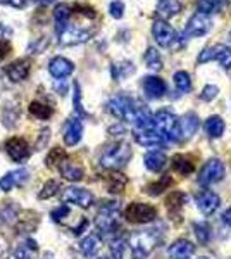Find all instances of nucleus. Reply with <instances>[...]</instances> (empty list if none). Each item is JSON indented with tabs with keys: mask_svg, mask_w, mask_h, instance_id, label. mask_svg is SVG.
Segmentation results:
<instances>
[{
	"mask_svg": "<svg viewBox=\"0 0 231 259\" xmlns=\"http://www.w3.org/2000/svg\"><path fill=\"white\" fill-rule=\"evenodd\" d=\"M154 128L162 137L164 144H174L179 139V128H178V118L171 109H159L152 118Z\"/></svg>",
	"mask_w": 231,
	"mask_h": 259,
	"instance_id": "1",
	"label": "nucleus"
},
{
	"mask_svg": "<svg viewBox=\"0 0 231 259\" xmlns=\"http://www.w3.org/2000/svg\"><path fill=\"white\" fill-rule=\"evenodd\" d=\"M129 159H131V147L126 142H116V144L106 147V150L102 152V156H100V166L106 169L116 171L128 164Z\"/></svg>",
	"mask_w": 231,
	"mask_h": 259,
	"instance_id": "2",
	"label": "nucleus"
},
{
	"mask_svg": "<svg viewBox=\"0 0 231 259\" xmlns=\"http://www.w3.org/2000/svg\"><path fill=\"white\" fill-rule=\"evenodd\" d=\"M129 249H131V256L135 259H145L159 244V233L155 230H147L131 235L129 239Z\"/></svg>",
	"mask_w": 231,
	"mask_h": 259,
	"instance_id": "3",
	"label": "nucleus"
},
{
	"mask_svg": "<svg viewBox=\"0 0 231 259\" xmlns=\"http://www.w3.org/2000/svg\"><path fill=\"white\" fill-rule=\"evenodd\" d=\"M107 109L111 112L112 116H116L117 119H123V121H135L136 118V111H138V106L135 104V100L128 95H116L109 100L107 104Z\"/></svg>",
	"mask_w": 231,
	"mask_h": 259,
	"instance_id": "4",
	"label": "nucleus"
},
{
	"mask_svg": "<svg viewBox=\"0 0 231 259\" xmlns=\"http://www.w3.org/2000/svg\"><path fill=\"white\" fill-rule=\"evenodd\" d=\"M91 35H94V30H88V28H83L79 24H66L64 30L59 33V41L62 45H78L83 44V41L90 40Z\"/></svg>",
	"mask_w": 231,
	"mask_h": 259,
	"instance_id": "5",
	"label": "nucleus"
},
{
	"mask_svg": "<svg viewBox=\"0 0 231 259\" xmlns=\"http://www.w3.org/2000/svg\"><path fill=\"white\" fill-rule=\"evenodd\" d=\"M124 216L129 223H149L157 218V209L149 204H142V202H133L126 207Z\"/></svg>",
	"mask_w": 231,
	"mask_h": 259,
	"instance_id": "6",
	"label": "nucleus"
},
{
	"mask_svg": "<svg viewBox=\"0 0 231 259\" xmlns=\"http://www.w3.org/2000/svg\"><path fill=\"white\" fill-rule=\"evenodd\" d=\"M224 178V164L219 159H211L205 162V166L199 173L200 185H212Z\"/></svg>",
	"mask_w": 231,
	"mask_h": 259,
	"instance_id": "7",
	"label": "nucleus"
},
{
	"mask_svg": "<svg viewBox=\"0 0 231 259\" xmlns=\"http://www.w3.org/2000/svg\"><path fill=\"white\" fill-rule=\"evenodd\" d=\"M212 28V21L207 14H193L190 19H188V24L184 28L183 35L184 36H204L205 33H209Z\"/></svg>",
	"mask_w": 231,
	"mask_h": 259,
	"instance_id": "8",
	"label": "nucleus"
},
{
	"mask_svg": "<svg viewBox=\"0 0 231 259\" xmlns=\"http://www.w3.org/2000/svg\"><path fill=\"white\" fill-rule=\"evenodd\" d=\"M4 147H6V152L9 154L11 159L16 162H23L31 156V149H29L28 142L24 139H19V137H12V139H9Z\"/></svg>",
	"mask_w": 231,
	"mask_h": 259,
	"instance_id": "9",
	"label": "nucleus"
},
{
	"mask_svg": "<svg viewBox=\"0 0 231 259\" xmlns=\"http://www.w3.org/2000/svg\"><path fill=\"white\" fill-rule=\"evenodd\" d=\"M152 35H154V40L157 41V45H161V47H166V49L167 47H173V44H174V40H176L174 30L164 19L154 21Z\"/></svg>",
	"mask_w": 231,
	"mask_h": 259,
	"instance_id": "10",
	"label": "nucleus"
},
{
	"mask_svg": "<svg viewBox=\"0 0 231 259\" xmlns=\"http://www.w3.org/2000/svg\"><path fill=\"white\" fill-rule=\"evenodd\" d=\"M62 200L69 204H76L79 207H90L94 204V195L90 190L86 189H79V187H69L62 192Z\"/></svg>",
	"mask_w": 231,
	"mask_h": 259,
	"instance_id": "11",
	"label": "nucleus"
},
{
	"mask_svg": "<svg viewBox=\"0 0 231 259\" xmlns=\"http://www.w3.org/2000/svg\"><path fill=\"white\" fill-rule=\"evenodd\" d=\"M29 180V171L21 168V169H16V171H11L7 173L6 177L0 178V190L4 192H11L14 187H23Z\"/></svg>",
	"mask_w": 231,
	"mask_h": 259,
	"instance_id": "12",
	"label": "nucleus"
},
{
	"mask_svg": "<svg viewBox=\"0 0 231 259\" xmlns=\"http://www.w3.org/2000/svg\"><path fill=\"white\" fill-rule=\"evenodd\" d=\"M135 140L144 147H161L164 145L162 137L159 135V132L152 128H135Z\"/></svg>",
	"mask_w": 231,
	"mask_h": 259,
	"instance_id": "13",
	"label": "nucleus"
},
{
	"mask_svg": "<svg viewBox=\"0 0 231 259\" xmlns=\"http://www.w3.org/2000/svg\"><path fill=\"white\" fill-rule=\"evenodd\" d=\"M221 206V199L212 190H202L197 194V207L204 212V214H212Z\"/></svg>",
	"mask_w": 231,
	"mask_h": 259,
	"instance_id": "14",
	"label": "nucleus"
},
{
	"mask_svg": "<svg viewBox=\"0 0 231 259\" xmlns=\"http://www.w3.org/2000/svg\"><path fill=\"white\" fill-rule=\"evenodd\" d=\"M200 126V119L195 112H187L181 119H178V128H179V139L188 140L197 133V130Z\"/></svg>",
	"mask_w": 231,
	"mask_h": 259,
	"instance_id": "15",
	"label": "nucleus"
},
{
	"mask_svg": "<svg viewBox=\"0 0 231 259\" xmlns=\"http://www.w3.org/2000/svg\"><path fill=\"white\" fill-rule=\"evenodd\" d=\"M142 89H144L149 99H161L167 92V85L159 76H145L144 81H142Z\"/></svg>",
	"mask_w": 231,
	"mask_h": 259,
	"instance_id": "16",
	"label": "nucleus"
},
{
	"mask_svg": "<svg viewBox=\"0 0 231 259\" xmlns=\"http://www.w3.org/2000/svg\"><path fill=\"white\" fill-rule=\"evenodd\" d=\"M29 69H31V62L28 59H18L14 62H11L9 66L6 68V74L9 76L11 81H23L28 78Z\"/></svg>",
	"mask_w": 231,
	"mask_h": 259,
	"instance_id": "17",
	"label": "nucleus"
},
{
	"mask_svg": "<svg viewBox=\"0 0 231 259\" xmlns=\"http://www.w3.org/2000/svg\"><path fill=\"white\" fill-rule=\"evenodd\" d=\"M74 71V64L66 57H54L52 61L49 62V73L52 74L57 80H62V78H68L71 73Z\"/></svg>",
	"mask_w": 231,
	"mask_h": 259,
	"instance_id": "18",
	"label": "nucleus"
},
{
	"mask_svg": "<svg viewBox=\"0 0 231 259\" xmlns=\"http://www.w3.org/2000/svg\"><path fill=\"white\" fill-rule=\"evenodd\" d=\"M193 252H195V245L184 239L176 240L174 244H171L169 249H167V256L171 259H188Z\"/></svg>",
	"mask_w": 231,
	"mask_h": 259,
	"instance_id": "19",
	"label": "nucleus"
},
{
	"mask_svg": "<svg viewBox=\"0 0 231 259\" xmlns=\"http://www.w3.org/2000/svg\"><path fill=\"white\" fill-rule=\"evenodd\" d=\"M81 135H83V123L79 121L78 118H73L68 121L66 124V130H64V142L66 145L73 147L76 145L79 140H81Z\"/></svg>",
	"mask_w": 231,
	"mask_h": 259,
	"instance_id": "20",
	"label": "nucleus"
},
{
	"mask_svg": "<svg viewBox=\"0 0 231 259\" xmlns=\"http://www.w3.org/2000/svg\"><path fill=\"white\" fill-rule=\"evenodd\" d=\"M57 168L61 171L62 177L66 180H69V182H79V180L83 178V175H85V171H83L81 166H78L76 162H71L69 159L62 161Z\"/></svg>",
	"mask_w": 231,
	"mask_h": 259,
	"instance_id": "21",
	"label": "nucleus"
},
{
	"mask_svg": "<svg viewBox=\"0 0 231 259\" xmlns=\"http://www.w3.org/2000/svg\"><path fill=\"white\" fill-rule=\"evenodd\" d=\"M145 166L149 168L150 171H154V173H159V171H162L166 168L167 164V157L166 154L161 152V150H152V152H149L145 156Z\"/></svg>",
	"mask_w": 231,
	"mask_h": 259,
	"instance_id": "22",
	"label": "nucleus"
},
{
	"mask_svg": "<svg viewBox=\"0 0 231 259\" xmlns=\"http://www.w3.org/2000/svg\"><path fill=\"white\" fill-rule=\"evenodd\" d=\"M71 14H73V7L69 4H59V6H56V9H54V19H56L57 33L64 30V26L69 23Z\"/></svg>",
	"mask_w": 231,
	"mask_h": 259,
	"instance_id": "23",
	"label": "nucleus"
},
{
	"mask_svg": "<svg viewBox=\"0 0 231 259\" xmlns=\"http://www.w3.org/2000/svg\"><path fill=\"white\" fill-rule=\"evenodd\" d=\"M181 11V2L179 0H161V4L157 6V16L162 19L173 18Z\"/></svg>",
	"mask_w": 231,
	"mask_h": 259,
	"instance_id": "24",
	"label": "nucleus"
},
{
	"mask_svg": "<svg viewBox=\"0 0 231 259\" xmlns=\"http://www.w3.org/2000/svg\"><path fill=\"white\" fill-rule=\"evenodd\" d=\"M224 121H222L221 116H211L207 121H205V132L211 139H219V137L224 133Z\"/></svg>",
	"mask_w": 231,
	"mask_h": 259,
	"instance_id": "25",
	"label": "nucleus"
},
{
	"mask_svg": "<svg viewBox=\"0 0 231 259\" xmlns=\"http://www.w3.org/2000/svg\"><path fill=\"white\" fill-rule=\"evenodd\" d=\"M111 254H112V259H129V256H131V249H129L128 240H124V239L112 240Z\"/></svg>",
	"mask_w": 231,
	"mask_h": 259,
	"instance_id": "26",
	"label": "nucleus"
},
{
	"mask_svg": "<svg viewBox=\"0 0 231 259\" xmlns=\"http://www.w3.org/2000/svg\"><path fill=\"white\" fill-rule=\"evenodd\" d=\"M38 252V245H36L35 240H26L23 244H19L14 250L16 259H33V256Z\"/></svg>",
	"mask_w": 231,
	"mask_h": 259,
	"instance_id": "27",
	"label": "nucleus"
},
{
	"mask_svg": "<svg viewBox=\"0 0 231 259\" xmlns=\"http://www.w3.org/2000/svg\"><path fill=\"white\" fill-rule=\"evenodd\" d=\"M214 59L224 69H231V49L226 45H214Z\"/></svg>",
	"mask_w": 231,
	"mask_h": 259,
	"instance_id": "28",
	"label": "nucleus"
},
{
	"mask_svg": "<svg viewBox=\"0 0 231 259\" xmlns=\"http://www.w3.org/2000/svg\"><path fill=\"white\" fill-rule=\"evenodd\" d=\"M135 73V66L133 62L129 61H124V62H117V64H112V76L114 80H123V78L129 76V74Z\"/></svg>",
	"mask_w": 231,
	"mask_h": 259,
	"instance_id": "29",
	"label": "nucleus"
},
{
	"mask_svg": "<svg viewBox=\"0 0 231 259\" xmlns=\"http://www.w3.org/2000/svg\"><path fill=\"white\" fill-rule=\"evenodd\" d=\"M29 112L38 119H49L54 114V109L47 104L40 102V100H35V102L29 104Z\"/></svg>",
	"mask_w": 231,
	"mask_h": 259,
	"instance_id": "30",
	"label": "nucleus"
},
{
	"mask_svg": "<svg viewBox=\"0 0 231 259\" xmlns=\"http://www.w3.org/2000/svg\"><path fill=\"white\" fill-rule=\"evenodd\" d=\"M126 183H128V180L121 173H112V175H109V178H107V190L111 192V194H119V192L124 190Z\"/></svg>",
	"mask_w": 231,
	"mask_h": 259,
	"instance_id": "31",
	"label": "nucleus"
},
{
	"mask_svg": "<svg viewBox=\"0 0 231 259\" xmlns=\"http://www.w3.org/2000/svg\"><path fill=\"white\" fill-rule=\"evenodd\" d=\"M174 85L181 94H188L192 90V80L187 71H176L174 73Z\"/></svg>",
	"mask_w": 231,
	"mask_h": 259,
	"instance_id": "32",
	"label": "nucleus"
},
{
	"mask_svg": "<svg viewBox=\"0 0 231 259\" xmlns=\"http://www.w3.org/2000/svg\"><path fill=\"white\" fill-rule=\"evenodd\" d=\"M99 237L95 235H88L86 239L81 240V244H79V250H81L85 256H94V254L99 250Z\"/></svg>",
	"mask_w": 231,
	"mask_h": 259,
	"instance_id": "33",
	"label": "nucleus"
},
{
	"mask_svg": "<svg viewBox=\"0 0 231 259\" xmlns=\"http://www.w3.org/2000/svg\"><path fill=\"white\" fill-rule=\"evenodd\" d=\"M145 62H147V66H149L150 69H155V71H159L162 68V57H161V54L157 52L154 47H150V49H147V52H145Z\"/></svg>",
	"mask_w": 231,
	"mask_h": 259,
	"instance_id": "34",
	"label": "nucleus"
},
{
	"mask_svg": "<svg viewBox=\"0 0 231 259\" xmlns=\"http://www.w3.org/2000/svg\"><path fill=\"white\" fill-rule=\"evenodd\" d=\"M66 159H68V154H66V150L61 149V147H56V149L50 150L45 161H47L49 168H54V166H59L62 161H66Z\"/></svg>",
	"mask_w": 231,
	"mask_h": 259,
	"instance_id": "35",
	"label": "nucleus"
},
{
	"mask_svg": "<svg viewBox=\"0 0 231 259\" xmlns=\"http://www.w3.org/2000/svg\"><path fill=\"white\" fill-rule=\"evenodd\" d=\"M173 168L179 175H190L193 171V164L184 156H174L173 157Z\"/></svg>",
	"mask_w": 231,
	"mask_h": 259,
	"instance_id": "36",
	"label": "nucleus"
},
{
	"mask_svg": "<svg viewBox=\"0 0 231 259\" xmlns=\"http://www.w3.org/2000/svg\"><path fill=\"white\" fill-rule=\"evenodd\" d=\"M59 189H61V183L57 182V180H49L47 183L43 185V189H41V192L38 194V197L40 199H50V197H54V195L57 194Z\"/></svg>",
	"mask_w": 231,
	"mask_h": 259,
	"instance_id": "37",
	"label": "nucleus"
},
{
	"mask_svg": "<svg viewBox=\"0 0 231 259\" xmlns=\"http://www.w3.org/2000/svg\"><path fill=\"white\" fill-rule=\"evenodd\" d=\"M184 202H187V195H184L183 192H173V194L166 199V204L171 209H181Z\"/></svg>",
	"mask_w": 231,
	"mask_h": 259,
	"instance_id": "38",
	"label": "nucleus"
},
{
	"mask_svg": "<svg viewBox=\"0 0 231 259\" xmlns=\"http://www.w3.org/2000/svg\"><path fill=\"white\" fill-rule=\"evenodd\" d=\"M219 7V0H197V9L200 14H211V12L217 11Z\"/></svg>",
	"mask_w": 231,
	"mask_h": 259,
	"instance_id": "39",
	"label": "nucleus"
},
{
	"mask_svg": "<svg viewBox=\"0 0 231 259\" xmlns=\"http://www.w3.org/2000/svg\"><path fill=\"white\" fill-rule=\"evenodd\" d=\"M195 235L200 244H207V242L211 240V228H209V225L207 223L195 225Z\"/></svg>",
	"mask_w": 231,
	"mask_h": 259,
	"instance_id": "40",
	"label": "nucleus"
},
{
	"mask_svg": "<svg viewBox=\"0 0 231 259\" xmlns=\"http://www.w3.org/2000/svg\"><path fill=\"white\" fill-rule=\"evenodd\" d=\"M171 185V177H162L161 178V182L159 183H154V185H150L149 187V194L150 195H157V194H161V192H164L167 189V187Z\"/></svg>",
	"mask_w": 231,
	"mask_h": 259,
	"instance_id": "41",
	"label": "nucleus"
},
{
	"mask_svg": "<svg viewBox=\"0 0 231 259\" xmlns=\"http://www.w3.org/2000/svg\"><path fill=\"white\" fill-rule=\"evenodd\" d=\"M109 12H111V16L114 19H121L124 16V4L121 2V0H114V2H111V6H109Z\"/></svg>",
	"mask_w": 231,
	"mask_h": 259,
	"instance_id": "42",
	"label": "nucleus"
},
{
	"mask_svg": "<svg viewBox=\"0 0 231 259\" xmlns=\"http://www.w3.org/2000/svg\"><path fill=\"white\" fill-rule=\"evenodd\" d=\"M217 94H219V89H217L216 85H207L205 89L202 90V94H200V99L205 100V102H209V100L216 99Z\"/></svg>",
	"mask_w": 231,
	"mask_h": 259,
	"instance_id": "43",
	"label": "nucleus"
},
{
	"mask_svg": "<svg viewBox=\"0 0 231 259\" xmlns=\"http://www.w3.org/2000/svg\"><path fill=\"white\" fill-rule=\"evenodd\" d=\"M69 212H71V209H69V206H66V204H62V206H59L57 209H54L52 211V220L54 221H62L66 218V216H69Z\"/></svg>",
	"mask_w": 231,
	"mask_h": 259,
	"instance_id": "44",
	"label": "nucleus"
},
{
	"mask_svg": "<svg viewBox=\"0 0 231 259\" xmlns=\"http://www.w3.org/2000/svg\"><path fill=\"white\" fill-rule=\"evenodd\" d=\"M214 61V45L212 47H205L202 52L199 54V62L200 64H205V62Z\"/></svg>",
	"mask_w": 231,
	"mask_h": 259,
	"instance_id": "45",
	"label": "nucleus"
},
{
	"mask_svg": "<svg viewBox=\"0 0 231 259\" xmlns=\"http://www.w3.org/2000/svg\"><path fill=\"white\" fill-rule=\"evenodd\" d=\"M47 44H49V38H45V36H43L41 40H36L35 44L29 45V52H31V54H40L41 50L47 47Z\"/></svg>",
	"mask_w": 231,
	"mask_h": 259,
	"instance_id": "46",
	"label": "nucleus"
},
{
	"mask_svg": "<svg viewBox=\"0 0 231 259\" xmlns=\"http://www.w3.org/2000/svg\"><path fill=\"white\" fill-rule=\"evenodd\" d=\"M79 99H81V94H79V85H78V83H74V107H76V111L79 112V114H85Z\"/></svg>",
	"mask_w": 231,
	"mask_h": 259,
	"instance_id": "47",
	"label": "nucleus"
},
{
	"mask_svg": "<svg viewBox=\"0 0 231 259\" xmlns=\"http://www.w3.org/2000/svg\"><path fill=\"white\" fill-rule=\"evenodd\" d=\"M9 52H11V44H9V41L0 40V61H2Z\"/></svg>",
	"mask_w": 231,
	"mask_h": 259,
	"instance_id": "48",
	"label": "nucleus"
},
{
	"mask_svg": "<svg viewBox=\"0 0 231 259\" xmlns=\"http://www.w3.org/2000/svg\"><path fill=\"white\" fill-rule=\"evenodd\" d=\"M29 0H7V4L12 7H16V9H23V7L28 6Z\"/></svg>",
	"mask_w": 231,
	"mask_h": 259,
	"instance_id": "49",
	"label": "nucleus"
},
{
	"mask_svg": "<svg viewBox=\"0 0 231 259\" xmlns=\"http://www.w3.org/2000/svg\"><path fill=\"white\" fill-rule=\"evenodd\" d=\"M222 221H224L226 225H229V227H231V207L224 211V214H222Z\"/></svg>",
	"mask_w": 231,
	"mask_h": 259,
	"instance_id": "50",
	"label": "nucleus"
},
{
	"mask_svg": "<svg viewBox=\"0 0 231 259\" xmlns=\"http://www.w3.org/2000/svg\"><path fill=\"white\" fill-rule=\"evenodd\" d=\"M231 2V0H219V6H221V4H229Z\"/></svg>",
	"mask_w": 231,
	"mask_h": 259,
	"instance_id": "51",
	"label": "nucleus"
},
{
	"mask_svg": "<svg viewBox=\"0 0 231 259\" xmlns=\"http://www.w3.org/2000/svg\"><path fill=\"white\" fill-rule=\"evenodd\" d=\"M41 2H45V4H50V2H54V0H41Z\"/></svg>",
	"mask_w": 231,
	"mask_h": 259,
	"instance_id": "52",
	"label": "nucleus"
},
{
	"mask_svg": "<svg viewBox=\"0 0 231 259\" xmlns=\"http://www.w3.org/2000/svg\"><path fill=\"white\" fill-rule=\"evenodd\" d=\"M199 259H207V257H199Z\"/></svg>",
	"mask_w": 231,
	"mask_h": 259,
	"instance_id": "53",
	"label": "nucleus"
},
{
	"mask_svg": "<svg viewBox=\"0 0 231 259\" xmlns=\"http://www.w3.org/2000/svg\"><path fill=\"white\" fill-rule=\"evenodd\" d=\"M229 40H231V33H229Z\"/></svg>",
	"mask_w": 231,
	"mask_h": 259,
	"instance_id": "54",
	"label": "nucleus"
}]
</instances>
